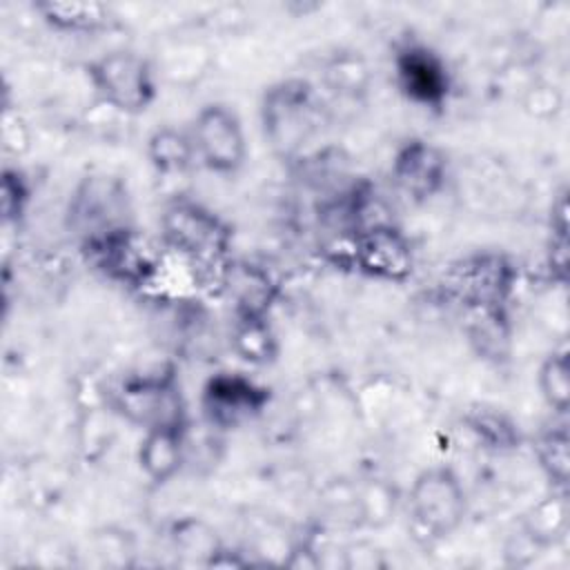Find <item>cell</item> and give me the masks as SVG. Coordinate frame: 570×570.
<instances>
[{
	"mask_svg": "<svg viewBox=\"0 0 570 570\" xmlns=\"http://www.w3.org/2000/svg\"><path fill=\"white\" fill-rule=\"evenodd\" d=\"M263 138L283 160H301L327 125V107L305 78H283L265 87L258 105Z\"/></svg>",
	"mask_w": 570,
	"mask_h": 570,
	"instance_id": "cell-1",
	"label": "cell"
},
{
	"mask_svg": "<svg viewBox=\"0 0 570 570\" xmlns=\"http://www.w3.org/2000/svg\"><path fill=\"white\" fill-rule=\"evenodd\" d=\"M160 240L178 258L196 267H220L229 261L232 225L194 198H174L160 214Z\"/></svg>",
	"mask_w": 570,
	"mask_h": 570,
	"instance_id": "cell-2",
	"label": "cell"
},
{
	"mask_svg": "<svg viewBox=\"0 0 570 570\" xmlns=\"http://www.w3.org/2000/svg\"><path fill=\"white\" fill-rule=\"evenodd\" d=\"M96 98L120 116L145 114L158 96V71L149 58L131 49H111L85 65Z\"/></svg>",
	"mask_w": 570,
	"mask_h": 570,
	"instance_id": "cell-3",
	"label": "cell"
},
{
	"mask_svg": "<svg viewBox=\"0 0 570 570\" xmlns=\"http://www.w3.org/2000/svg\"><path fill=\"white\" fill-rule=\"evenodd\" d=\"M407 512L414 528L432 539L454 534L468 517V492L450 465H430L421 470L407 490Z\"/></svg>",
	"mask_w": 570,
	"mask_h": 570,
	"instance_id": "cell-4",
	"label": "cell"
},
{
	"mask_svg": "<svg viewBox=\"0 0 570 570\" xmlns=\"http://www.w3.org/2000/svg\"><path fill=\"white\" fill-rule=\"evenodd\" d=\"M517 278L519 272L505 254L481 249L459 258L445 272V287L461 305L499 316L514 294Z\"/></svg>",
	"mask_w": 570,
	"mask_h": 570,
	"instance_id": "cell-5",
	"label": "cell"
},
{
	"mask_svg": "<svg viewBox=\"0 0 570 570\" xmlns=\"http://www.w3.org/2000/svg\"><path fill=\"white\" fill-rule=\"evenodd\" d=\"M392 76L401 96L421 109L441 111L450 102L452 73L445 58L414 36L394 45Z\"/></svg>",
	"mask_w": 570,
	"mask_h": 570,
	"instance_id": "cell-6",
	"label": "cell"
},
{
	"mask_svg": "<svg viewBox=\"0 0 570 570\" xmlns=\"http://www.w3.org/2000/svg\"><path fill=\"white\" fill-rule=\"evenodd\" d=\"M196 160L212 174L234 176L247 160V136L240 116L225 102H207L189 127Z\"/></svg>",
	"mask_w": 570,
	"mask_h": 570,
	"instance_id": "cell-7",
	"label": "cell"
},
{
	"mask_svg": "<svg viewBox=\"0 0 570 570\" xmlns=\"http://www.w3.org/2000/svg\"><path fill=\"white\" fill-rule=\"evenodd\" d=\"M345 258L358 274L381 283H405L414 272L412 243L392 220L352 232Z\"/></svg>",
	"mask_w": 570,
	"mask_h": 570,
	"instance_id": "cell-8",
	"label": "cell"
},
{
	"mask_svg": "<svg viewBox=\"0 0 570 570\" xmlns=\"http://www.w3.org/2000/svg\"><path fill=\"white\" fill-rule=\"evenodd\" d=\"M114 407L129 423L142 428V432L187 423L180 385L171 372H149L125 379L114 394Z\"/></svg>",
	"mask_w": 570,
	"mask_h": 570,
	"instance_id": "cell-9",
	"label": "cell"
},
{
	"mask_svg": "<svg viewBox=\"0 0 570 570\" xmlns=\"http://www.w3.org/2000/svg\"><path fill=\"white\" fill-rule=\"evenodd\" d=\"M82 249L98 272L127 287L149 285L160 267L151 247L131 225L100 234L82 243Z\"/></svg>",
	"mask_w": 570,
	"mask_h": 570,
	"instance_id": "cell-10",
	"label": "cell"
},
{
	"mask_svg": "<svg viewBox=\"0 0 570 570\" xmlns=\"http://www.w3.org/2000/svg\"><path fill=\"white\" fill-rule=\"evenodd\" d=\"M269 396V387L243 372H216L203 385L200 407L212 428L234 430L263 414Z\"/></svg>",
	"mask_w": 570,
	"mask_h": 570,
	"instance_id": "cell-11",
	"label": "cell"
},
{
	"mask_svg": "<svg viewBox=\"0 0 570 570\" xmlns=\"http://www.w3.org/2000/svg\"><path fill=\"white\" fill-rule=\"evenodd\" d=\"M390 176L410 200L428 203L445 189L450 180V160L445 149L436 142L412 136L394 149Z\"/></svg>",
	"mask_w": 570,
	"mask_h": 570,
	"instance_id": "cell-12",
	"label": "cell"
},
{
	"mask_svg": "<svg viewBox=\"0 0 570 570\" xmlns=\"http://www.w3.org/2000/svg\"><path fill=\"white\" fill-rule=\"evenodd\" d=\"M67 218L82 243L116 227L131 225L127 220V196L109 176H87L69 198Z\"/></svg>",
	"mask_w": 570,
	"mask_h": 570,
	"instance_id": "cell-13",
	"label": "cell"
},
{
	"mask_svg": "<svg viewBox=\"0 0 570 570\" xmlns=\"http://www.w3.org/2000/svg\"><path fill=\"white\" fill-rule=\"evenodd\" d=\"M218 281L234 305V316H269L278 285L265 267L247 261H227L218 272Z\"/></svg>",
	"mask_w": 570,
	"mask_h": 570,
	"instance_id": "cell-14",
	"label": "cell"
},
{
	"mask_svg": "<svg viewBox=\"0 0 570 570\" xmlns=\"http://www.w3.org/2000/svg\"><path fill=\"white\" fill-rule=\"evenodd\" d=\"M187 461V423L160 425L142 432L136 450V463L142 476L154 485H165L178 476Z\"/></svg>",
	"mask_w": 570,
	"mask_h": 570,
	"instance_id": "cell-15",
	"label": "cell"
},
{
	"mask_svg": "<svg viewBox=\"0 0 570 570\" xmlns=\"http://www.w3.org/2000/svg\"><path fill=\"white\" fill-rule=\"evenodd\" d=\"M33 11L40 20L58 33L89 36L111 27L114 13L102 2L82 0H40L33 2Z\"/></svg>",
	"mask_w": 570,
	"mask_h": 570,
	"instance_id": "cell-16",
	"label": "cell"
},
{
	"mask_svg": "<svg viewBox=\"0 0 570 570\" xmlns=\"http://www.w3.org/2000/svg\"><path fill=\"white\" fill-rule=\"evenodd\" d=\"M568 499L566 490H552V494L537 501L521 519V539L530 548H552L568 534Z\"/></svg>",
	"mask_w": 570,
	"mask_h": 570,
	"instance_id": "cell-17",
	"label": "cell"
},
{
	"mask_svg": "<svg viewBox=\"0 0 570 570\" xmlns=\"http://www.w3.org/2000/svg\"><path fill=\"white\" fill-rule=\"evenodd\" d=\"M145 154L160 176H183L198 163L189 129H178L174 125L156 127L147 138Z\"/></svg>",
	"mask_w": 570,
	"mask_h": 570,
	"instance_id": "cell-18",
	"label": "cell"
},
{
	"mask_svg": "<svg viewBox=\"0 0 570 570\" xmlns=\"http://www.w3.org/2000/svg\"><path fill=\"white\" fill-rule=\"evenodd\" d=\"M229 343L234 354L252 367L272 365L281 352L269 316H236Z\"/></svg>",
	"mask_w": 570,
	"mask_h": 570,
	"instance_id": "cell-19",
	"label": "cell"
},
{
	"mask_svg": "<svg viewBox=\"0 0 570 570\" xmlns=\"http://www.w3.org/2000/svg\"><path fill=\"white\" fill-rule=\"evenodd\" d=\"M323 85L338 98L356 100L367 94L372 73L365 58L352 49H338L323 62Z\"/></svg>",
	"mask_w": 570,
	"mask_h": 570,
	"instance_id": "cell-20",
	"label": "cell"
},
{
	"mask_svg": "<svg viewBox=\"0 0 570 570\" xmlns=\"http://www.w3.org/2000/svg\"><path fill=\"white\" fill-rule=\"evenodd\" d=\"M532 454L537 459L539 470L552 483L554 490L568 488L570 476V434L568 423H554L537 432L532 441Z\"/></svg>",
	"mask_w": 570,
	"mask_h": 570,
	"instance_id": "cell-21",
	"label": "cell"
},
{
	"mask_svg": "<svg viewBox=\"0 0 570 570\" xmlns=\"http://www.w3.org/2000/svg\"><path fill=\"white\" fill-rule=\"evenodd\" d=\"M537 387L543 403L561 419L570 407V374H568V350L566 345L554 347L543 356L537 370Z\"/></svg>",
	"mask_w": 570,
	"mask_h": 570,
	"instance_id": "cell-22",
	"label": "cell"
},
{
	"mask_svg": "<svg viewBox=\"0 0 570 570\" xmlns=\"http://www.w3.org/2000/svg\"><path fill=\"white\" fill-rule=\"evenodd\" d=\"M468 430L485 445L492 450H512L519 448L521 443V434H519V425L505 416L503 412L494 410V407H476L472 412H468L465 416Z\"/></svg>",
	"mask_w": 570,
	"mask_h": 570,
	"instance_id": "cell-23",
	"label": "cell"
},
{
	"mask_svg": "<svg viewBox=\"0 0 570 570\" xmlns=\"http://www.w3.org/2000/svg\"><path fill=\"white\" fill-rule=\"evenodd\" d=\"M352 497H354V512H356L354 519L363 525L381 528L394 517L396 494L381 479H370L367 483L358 485L352 492Z\"/></svg>",
	"mask_w": 570,
	"mask_h": 570,
	"instance_id": "cell-24",
	"label": "cell"
},
{
	"mask_svg": "<svg viewBox=\"0 0 570 570\" xmlns=\"http://www.w3.org/2000/svg\"><path fill=\"white\" fill-rule=\"evenodd\" d=\"M171 541L174 548L185 554V557H194L198 559L203 566H207L212 561V557L218 552V548L223 546L216 537V532H212L205 523L200 521H183L176 523L174 532H171Z\"/></svg>",
	"mask_w": 570,
	"mask_h": 570,
	"instance_id": "cell-25",
	"label": "cell"
},
{
	"mask_svg": "<svg viewBox=\"0 0 570 570\" xmlns=\"http://www.w3.org/2000/svg\"><path fill=\"white\" fill-rule=\"evenodd\" d=\"M29 198H31V189H29L27 176L18 167H4L2 187H0L4 223H18L29 205Z\"/></svg>",
	"mask_w": 570,
	"mask_h": 570,
	"instance_id": "cell-26",
	"label": "cell"
},
{
	"mask_svg": "<svg viewBox=\"0 0 570 570\" xmlns=\"http://www.w3.org/2000/svg\"><path fill=\"white\" fill-rule=\"evenodd\" d=\"M345 568H381L385 566V561L381 559V552L376 548H367L365 543H354L350 548H345Z\"/></svg>",
	"mask_w": 570,
	"mask_h": 570,
	"instance_id": "cell-27",
	"label": "cell"
},
{
	"mask_svg": "<svg viewBox=\"0 0 570 570\" xmlns=\"http://www.w3.org/2000/svg\"><path fill=\"white\" fill-rule=\"evenodd\" d=\"M285 566H289V568H305V570H314V568H321V566H323V561H321V554H318L316 546H314L312 541L303 539V541H298V543L292 548L289 557L285 559Z\"/></svg>",
	"mask_w": 570,
	"mask_h": 570,
	"instance_id": "cell-28",
	"label": "cell"
},
{
	"mask_svg": "<svg viewBox=\"0 0 570 570\" xmlns=\"http://www.w3.org/2000/svg\"><path fill=\"white\" fill-rule=\"evenodd\" d=\"M20 131H24V122L18 118V114L13 116L9 109H4L2 116V142L9 151H20L22 147H27V136H20Z\"/></svg>",
	"mask_w": 570,
	"mask_h": 570,
	"instance_id": "cell-29",
	"label": "cell"
}]
</instances>
